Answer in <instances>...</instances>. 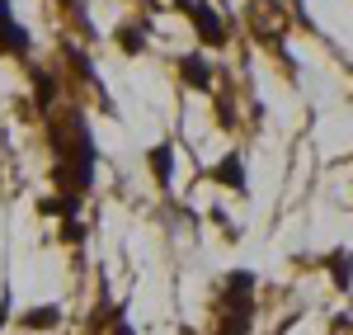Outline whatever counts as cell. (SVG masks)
<instances>
[{"instance_id": "3957f363", "label": "cell", "mask_w": 353, "mask_h": 335, "mask_svg": "<svg viewBox=\"0 0 353 335\" xmlns=\"http://www.w3.org/2000/svg\"><path fill=\"white\" fill-rule=\"evenodd\" d=\"M184 81L198 85V90H208L212 76H208V61H198V57H184Z\"/></svg>"}, {"instance_id": "6da1fadb", "label": "cell", "mask_w": 353, "mask_h": 335, "mask_svg": "<svg viewBox=\"0 0 353 335\" xmlns=\"http://www.w3.org/2000/svg\"><path fill=\"white\" fill-rule=\"evenodd\" d=\"M0 48H5V52H14V57H24V52H28V33L14 24V15H10V0H0Z\"/></svg>"}, {"instance_id": "7a4b0ae2", "label": "cell", "mask_w": 353, "mask_h": 335, "mask_svg": "<svg viewBox=\"0 0 353 335\" xmlns=\"http://www.w3.org/2000/svg\"><path fill=\"white\" fill-rule=\"evenodd\" d=\"M193 19L203 24V38H208V43H226V38H221V24H217V15H212L208 5H198V0H193Z\"/></svg>"}, {"instance_id": "8992f818", "label": "cell", "mask_w": 353, "mask_h": 335, "mask_svg": "<svg viewBox=\"0 0 353 335\" xmlns=\"http://www.w3.org/2000/svg\"><path fill=\"white\" fill-rule=\"evenodd\" d=\"M151 166L161 170V175H170V146H161V156H151Z\"/></svg>"}, {"instance_id": "5b68a950", "label": "cell", "mask_w": 353, "mask_h": 335, "mask_svg": "<svg viewBox=\"0 0 353 335\" xmlns=\"http://www.w3.org/2000/svg\"><path fill=\"white\" fill-rule=\"evenodd\" d=\"M349 265H353V255H334V279L339 283H349V274H353Z\"/></svg>"}, {"instance_id": "277c9868", "label": "cell", "mask_w": 353, "mask_h": 335, "mask_svg": "<svg viewBox=\"0 0 353 335\" xmlns=\"http://www.w3.org/2000/svg\"><path fill=\"white\" fill-rule=\"evenodd\" d=\"M217 180H226V184L245 189V170H241V161H221V166H217Z\"/></svg>"}]
</instances>
